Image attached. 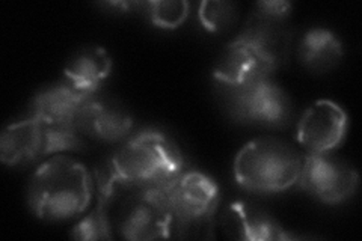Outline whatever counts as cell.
<instances>
[{
  "instance_id": "4",
  "label": "cell",
  "mask_w": 362,
  "mask_h": 241,
  "mask_svg": "<svg viewBox=\"0 0 362 241\" xmlns=\"http://www.w3.org/2000/svg\"><path fill=\"white\" fill-rule=\"evenodd\" d=\"M173 219V237L206 235L219 204V189L211 178L195 170H183L158 186Z\"/></svg>"
},
{
  "instance_id": "17",
  "label": "cell",
  "mask_w": 362,
  "mask_h": 241,
  "mask_svg": "<svg viewBox=\"0 0 362 241\" xmlns=\"http://www.w3.org/2000/svg\"><path fill=\"white\" fill-rule=\"evenodd\" d=\"M145 11L153 25L163 29H177L189 16V4L185 0H157L146 2Z\"/></svg>"
},
{
  "instance_id": "16",
  "label": "cell",
  "mask_w": 362,
  "mask_h": 241,
  "mask_svg": "<svg viewBox=\"0 0 362 241\" xmlns=\"http://www.w3.org/2000/svg\"><path fill=\"white\" fill-rule=\"evenodd\" d=\"M343 56L341 41L334 32L325 28H313L302 37L299 59L314 73H325L334 68Z\"/></svg>"
},
{
  "instance_id": "8",
  "label": "cell",
  "mask_w": 362,
  "mask_h": 241,
  "mask_svg": "<svg viewBox=\"0 0 362 241\" xmlns=\"http://www.w3.org/2000/svg\"><path fill=\"white\" fill-rule=\"evenodd\" d=\"M117 229L121 237L133 241L173 237V219L162 189H136L121 206Z\"/></svg>"
},
{
  "instance_id": "5",
  "label": "cell",
  "mask_w": 362,
  "mask_h": 241,
  "mask_svg": "<svg viewBox=\"0 0 362 241\" xmlns=\"http://www.w3.org/2000/svg\"><path fill=\"white\" fill-rule=\"evenodd\" d=\"M81 131L73 124H52L29 117L9 124L0 134V158L5 165L18 166L62 151L83 148Z\"/></svg>"
},
{
  "instance_id": "2",
  "label": "cell",
  "mask_w": 362,
  "mask_h": 241,
  "mask_svg": "<svg viewBox=\"0 0 362 241\" xmlns=\"http://www.w3.org/2000/svg\"><path fill=\"white\" fill-rule=\"evenodd\" d=\"M118 186L148 189L162 186L185 170L178 148L158 131H142L124 143L109 160Z\"/></svg>"
},
{
  "instance_id": "18",
  "label": "cell",
  "mask_w": 362,
  "mask_h": 241,
  "mask_svg": "<svg viewBox=\"0 0 362 241\" xmlns=\"http://www.w3.org/2000/svg\"><path fill=\"white\" fill-rule=\"evenodd\" d=\"M235 5L230 2H202L199 6L201 25L210 32H222L233 26L235 21Z\"/></svg>"
},
{
  "instance_id": "10",
  "label": "cell",
  "mask_w": 362,
  "mask_h": 241,
  "mask_svg": "<svg viewBox=\"0 0 362 241\" xmlns=\"http://www.w3.org/2000/svg\"><path fill=\"white\" fill-rule=\"evenodd\" d=\"M347 114L331 100H319L310 106L298 124V142L310 153H331L344 141Z\"/></svg>"
},
{
  "instance_id": "13",
  "label": "cell",
  "mask_w": 362,
  "mask_h": 241,
  "mask_svg": "<svg viewBox=\"0 0 362 241\" xmlns=\"http://www.w3.org/2000/svg\"><path fill=\"white\" fill-rule=\"evenodd\" d=\"M94 94L76 88L64 77L61 82L42 88L33 97L29 117L52 124H73L86 100Z\"/></svg>"
},
{
  "instance_id": "6",
  "label": "cell",
  "mask_w": 362,
  "mask_h": 241,
  "mask_svg": "<svg viewBox=\"0 0 362 241\" xmlns=\"http://www.w3.org/2000/svg\"><path fill=\"white\" fill-rule=\"evenodd\" d=\"M296 184L323 204H341L355 194L358 172L331 153H308L303 157Z\"/></svg>"
},
{
  "instance_id": "3",
  "label": "cell",
  "mask_w": 362,
  "mask_h": 241,
  "mask_svg": "<svg viewBox=\"0 0 362 241\" xmlns=\"http://www.w3.org/2000/svg\"><path fill=\"white\" fill-rule=\"evenodd\" d=\"M303 157L274 137L247 142L234 158V178L245 190L276 193L298 182Z\"/></svg>"
},
{
  "instance_id": "1",
  "label": "cell",
  "mask_w": 362,
  "mask_h": 241,
  "mask_svg": "<svg viewBox=\"0 0 362 241\" xmlns=\"http://www.w3.org/2000/svg\"><path fill=\"white\" fill-rule=\"evenodd\" d=\"M90 194L93 181L86 167L70 157L56 155L33 172L28 202L38 219L64 222L88 208Z\"/></svg>"
},
{
  "instance_id": "9",
  "label": "cell",
  "mask_w": 362,
  "mask_h": 241,
  "mask_svg": "<svg viewBox=\"0 0 362 241\" xmlns=\"http://www.w3.org/2000/svg\"><path fill=\"white\" fill-rule=\"evenodd\" d=\"M281 59L255 41L239 35L226 45L213 70L219 83L234 88L270 78Z\"/></svg>"
},
{
  "instance_id": "15",
  "label": "cell",
  "mask_w": 362,
  "mask_h": 241,
  "mask_svg": "<svg viewBox=\"0 0 362 241\" xmlns=\"http://www.w3.org/2000/svg\"><path fill=\"white\" fill-rule=\"evenodd\" d=\"M98 186V201L95 208L83 221L78 222L71 231L74 240H110L113 238L107 208L112 198L115 196L117 181L113 178L109 163L95 172Z\"/></svg>"
},
{
  "instance_id": "19",
  "label": "cell",
  "mask_w": 362,
  "mask_h": 241,
  "mask_svg": "<svg viewBox=\"0 0 362 241\" xmlns=\"http://www.w3.org/2000/svg\"><path fill=\"white\" fill-rule=\"evenodd\" d=\"M291 8V4L286 2V0H263V2L255 5L254 14L270 20L284 21L290 16Z\"/></svg>"
},
{
  "instance_id": "11",
  "label": "cell",
  "mask_w": 362,
  "mask_h": 241,
  "mask_svg": "<svg viewBox=\"0 0 362 241\" xmlns=\"http://www.w3.org/2000/svg\"><path fill=\"white\" fill-rule=\"evenodd\" d=\"M77 130L103 142H118L126 137L132 127V114L110 100L89 97L74 121Z\"/></svg>"
},
{
  "instance_id": "14",
  "label": "cell",
  "mask_w": 362,
  "mask_h": 241,
  "mask_svg": "<svg viewBox=\"0 0 362 241\" xmlns=\"http://www.w3.org/2000/svg\"><path fill=\"white\" fill-rule=\"evenodd\" d=\"M112 71L109 53L98 45H89L77 53L64 68V77L76 88L88 94H95Z\"/></svg>"
},
{
  "instance_id": "12",
  "label": "cell",
  "mask_w": 362,
  "mask_h": 241,
  "mask_svg": "<svg viewBox=\"0 0 362 241\" xmlns=\"http://www.w3.org/2000/svg\"><path fill=\"white\" fill-rule=\"evenodd\" d=\"M223 229L231 238L247 241H284L298 238L258 206L234 202L223 216Z\"/></svg>"
},
{
  "instance_id": "7",
  "label": "cell",
  "mask_w": 362,
  "mask_h": 241,
  "mask_svg": "<svg viewBox=\"0 0 362 241\" xmlns=\"http://www.w3.org/2000/svg\"><path fill=\"white\" fill-rule=\"evenodd\" d=\"M230 112L243 124L279 127L288 121L291 105L284 89L270 77L230 88Z\"/></svg>"
}]
</instances>
